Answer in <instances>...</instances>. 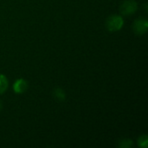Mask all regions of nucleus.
I'll return each instance as SVG.
<instances>
[{
  "label": "nucleus",
  "mask_w": 148,
  "mask_h": 148,
  "mask_svg": "<svg viewBox=\"0 0 148 148\" xmlns=\"http://www.w3.org/2000/svg\"><path fill=\"white\" fill-rule=\"evenodd\" d=\"M123 24H124V20L122 16L119 15L110 16L106 22V27L111 32H115L120 30L123 27Z\"/></svg>",
  "instance_id": "nucleus-1"
},
{
  "label": "nucleus",
  "mask_w": 148,
  "mask_h": 148,
  "mask_svg": "<svg viewBox=\"0 0 148 148\" xmlns=\"http://www.w3.org/2000/svg\"><path fill=\"white\" fill-rule=\"evenodd\" d=\"M138 10V4L134 0H126L120 7V11L123 16H129L135 13Z\"/></svg>",
  "instance_id": "nucleus-2"
},
{
  "label": "nucleus",
  "mask_w": 148,
  "mask_h": 148,
  "mask_svg": "<svg viewBox=\"0 0 148 148\" xmlns=\"http://www.w3.org/2000/svg\"><path fill=\"white\" fill-rule=\"evenodd\" d=\"M148 22L145 18H138L134 22L133 29L137 35H143L147 31Z\"/></svg>",
  "instance_id": "nucleus-3"
},
{
  "label": "nucleus",
  "mask_w": 148,
  "mask_h": 148,
  "mask_svg": "<svg viewBox=\"0 0 148 148\" xmlns=\"http://www.w3.org/2000/svg\"><path fill=\"white\" fill-rule=\"evenodd\" d=\"M28 88V83L25 80L20 78L16 80L13 84V90L16 94H23Z\"/></svg>",
  "instance_id": "nucleus-4"
},
{
  "label": "nucleus",
  "mask_w": 148,
  "mask_h": 148,
  "mask_svg": "<svg viewBox=\"0 0 148 148\" xmlns=\"http://www.w3.org/2000/svg\"><path fill=\"white\" fill-rule=\"evenodd\" d=\"M8 85H9V82H8V79L6 78V76L0 74V95L3 94L7 90Z\"/></svg>",
  "instance_id": "nucleus-5"
},
{
  "label": "nucleus",
  "mask_w": 148,
  "mask_h": 148,
  "mask_svg": "<svg viewBox=\"0 0 148 148\" xmlns=\"http://www.w3.org/2000/svg\"><path fill=\"white\" fill-rule=\"evenodd\" d=\"M54 95H55L56 99H57L58 101H63L66 99V94L62 88H56L54 91Z\"/></svg>",
  "instance_id": "nucleus-6"
},
{
  "label": "nucleus",
  "mask_w": 148,
  "mask_h": 148,
  "mask_svg": "<svg viewBox=\"0 0 148 148\" xmlns=\"http://www.w3.org/2000/svg\"><path fill=\"white\" fill-rule=\"evenodd\" d=\"M138 146L141 148H147L148 147V137L147 135L144 134L139 137L138 139Z\"/></svg>",
  "instance_id": "nucleus-7"
},
{
  "label": "nucleus",
  "mask_w": 148,
  "mask_h": 148,
  "mask_svg": "<svg viewBox=\"0 0 148 148\" xmlns=\"http://www.w3.org/2000/svg\"><path fill=\"white\" fill-rule=\"evenodd\" d=\"M133 146V140L130 139H124L119 141L118 147L121 148H130Z\"/></svg>",
  "instance_id": "nucleus-8"
},
{
  "label": "nucleus",
  "mask_w": 148,
  "mask_h": 148,
  "mask_svg": "<svg viewBox=\"0 0 148 148\" xmlns=\"http://www.w3.org/2000/svg\"><path fill=\"white\" fill-rule=\"evenodd\" d=\"M2 107H3V106H2V102L0 101V111H1V109H2Z\"/></svg>",
  "instance_id": "nucleus-9"
}]
</instances>
